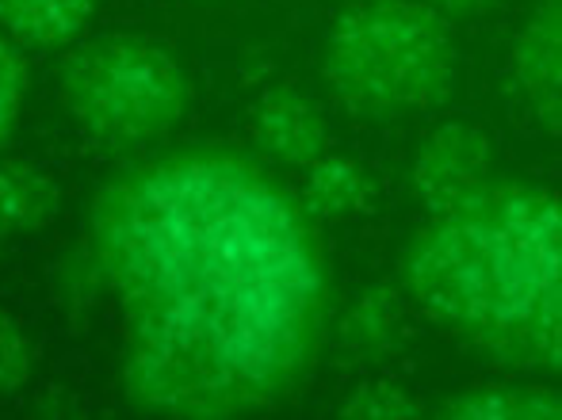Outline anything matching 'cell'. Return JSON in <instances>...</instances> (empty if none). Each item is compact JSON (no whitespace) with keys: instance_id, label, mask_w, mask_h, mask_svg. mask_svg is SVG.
Returning <instances> with one entry per match:
<instances>
[{"instance_id":"obj_1","label":"cell","mask_w":562,"mask_h":420,"mask_svg":"<svg viewBox=\"0 0 562 420\" xmlns=\"http://www.w3.org/2000/svg\"><path fill=\"white\" fill-rule=\"evenodd\" d=\"M85 264L142 413H265L299 390L326 340L329 287L311 222L226 146L119 169L89 207Z\"/></svg>"},{"instance_id":"obj_2","label":"cell","mask_w":562,"mask_h":420,"mask_svg":"<svg viewBox=\"0 0 562 420\" xmlns=\"http://www.w3.org/2000/svg\"><path fill=\"white\" fill-rule=\"evenodd\" d=\"M417 306L513 371L562 367V214L540 184L486 180L432 214L402 260Z\"/></svg>"},{"instance_id":"obj_3","label":"cell","mask_w":562,"mask_h":420,"mask_svg":"<svg viewBox=\"0 0 562 420\" xmlns=\"http://www.w3.org/2000/svg\"><path fill=\"white\" fill-rule=\"evenodd\" d=\"M329 89L360 115H409L448 97L456 46L432 8L375 0L348 8L322 54Z\"/></svg>"},{"instance_id":"obj_4","label":"cell","mask_w":562,"mask_h":420,"mask_svg":"<svg viewBox=\"0 0 562 420\" xmlns=\"http://www.w3.org/2000/svg\"><path fill=\"white\" fill-rule=\"evenodd\" d=\"M58 97L104 146H146L180 123L192 89L169 50L146 38H100L61 61Z\"/></svg>"},{"instance_id":"obj_5","label":"cell","mask_w":562,"mask_h":420,"mask_svg":"<svg viewBox=\"0 0 562 420\" xmlns=\"http://www.w3.org/2000/svg\"><path fill=\"white\" fill-rule=\"evenodd\" d=\"M490 180V141L479 126L448 123L422 141L414 161L417 200L432 214L467 200Z\"/></svg>"},{"instance_id":"obj_6","label":"cell","mask_w":562,"mask_h":420,"mask_svg":"<svg viewBox=\"0 0 562 420\" xmlns=\"http://www.w3.org/2000/svg\"><path fill=\"white\" fill-rule=\"evenodd\" d=\"M252 126H257V146L280 164L306 169L318 157H326L329 149V126L322 118V111L291 89L268 92L260 100Z\"/></svg>"},{"instance_id":"obj_7","label":"cell","mask_w":562,"mask_h":420,"mask_svg":"<svg viewBox=\"0 0 562 420\" xmlns=\"http://www.w3.org/2000/svg\"><path fill=\"white\" fill-rule=\"evenodd\" d=\"M559 0H543V8L532 15L525 35L517 38V77L528 89L532 104L540 107L543 123L559 130V89H562V66H559Z\"/></svg>"},{"instance_id":"obj_8","label":"cell","mask_w":562,"mask_h":420,"mask_svg":"<svg viewBox=\"0 0 562 420\" xmlns=\"http://www.w3.org/2000/svg\"><path fill=\"white\" fill-rule=\"evenodd\" d=\"M58 214V188L27 161H0V245L46 229Z\"/></svg>"},{"instance_id":"obj_9","label":"cell","mask_w":562,"mask_h":420,"mask_svg":"<svg viewBox=\"0 0 562 420\" xmlns=\"http://www.w3.org/2000/svg\"><path fill=\"white\" fill-rule=\"evenodd\" d=\"M451 420H555L562 413L559 390L532 383H482L451 394L440 409Z\"/></svg>"},{"instance_id":"obj_10","label":"cell","mask_w":562,"mask_h":420,"mask_svg":"<svg viewBox=\"0 0 562 420\" xmlns=\"http://www.w3.org/2000/svg\"><path fill=\"white\" fill-rule=\"evenodd\" d=\"M92 8L97 0H0V27L12 43L50 50L81 35Z\"/></svg>"},{"instance_id":"obj_11","label":"cell","mask_w":562,"mask_h":420,"mask_svg":"<svg viewBox=\"0 0 562 420\" xmlns=\"http://www.w3.org/2000/svg\"><path fill=\"white\" fill-rule=\"evenodd\" d=\"M311 169V207L322 218H352L363 203V177L352 161L318 157Z\"/></svg>"},{"instance_id":"obj_12","label":"cell","mask_w":562,"mask_h":420,"mask_svg":"<svg viewBox=\"0 0 562 420\" xmlns=\"http://www.w3.org/2000/svg\"><path fill=\"white\" fill-rule=\"evenodd\" d=\"M23 92H27V69L8 35H0V149L20 130Z\"/></svg>"},{"instance_id":"obj_13","label":"cell","mask_w":562,"mask_h":420,"mask_svg":"<svg viewBox=\"0 0 562 420\" xmlns=\"http://www.w3.org/2000/svg\"><path fill=\"white\" fill-rule=\"evenodd\" d=\"M340 413L352 420H414L425 417V409L409 394L394 390V386H363V390L352 394V401Z\"/></svg>"},{"instance_id":"obj_14","label":"cell","mask_w":562,"mask_h":420,"mask_svg":"<svg viewBox=\"0 0 562 420\" xmlns=\"http://www.w3.org/2000/svg\"><path fill=\"white\" fill-rule=\"evenodd\" d=\"M31 375V344L12 317L0 314V398L15 394Z\"/></svg>"},{"instance_id":"obj_15","label":"cell","mask_w":562,"mask_h":420,"mask_svg":"<svg viewBox=\"0 0 562 420\" xmlns=\"http://www.w3.org/2000/svg\"><path fill=\"white\" fill-rule=\"evenodd\" d=\"M490 4L497 0H429V8H445V12H482Z\"/></svg>"}]
</instances>
